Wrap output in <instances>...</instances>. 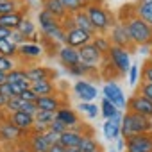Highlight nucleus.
I'll use <instances>...</instances> for the list:
<instances>
[{
  "label": "nucleus",
  "instance_id": "obj_5",
  "mask_svg": "<svg viewBox=\"0 0 152 152\" xmlns=\"http://www.w3.org/2000/svg\"><path fill=\"white\" fill-rule=\"evenodd\" d=\"M127 152H152V132L134 134L125 140Z\"/></svg>",
  "mask_w": 152,
  "mask_h": 152
},
{
  "label": "nucleus",
  "instance_id": "obj_13",
  "mask_svg": "<svg viewBox=\"0 0 152 152\" xmlns=\"http://www.w3.org/2000/svg\"><path fill=\"white\" fill-rule=\"evenodd\" d=\"M59 56V61L66 66V68H72L75 64H79L81 63V56H79V48H73L70 45H63L57 52Z\"/></svg>",
  "mask_w": 152,
  "mask_h": 152
},
{
  "label": "nucleus",
  "instance_id": "obj_21",
  "mask_svg": "<svg viewBox=\"0 0 152 152\" xmlns=\"http://www.w3.org/2000/svg\"><path fill=\"white\" fill-rule=\"evenodd\" d=\"M36 104H38V107L43 109V111H54V113H57V111L61 109V102H59V99L54 97V95L39 97V99L36 100Z\"/></svg>",
  "mask_w": 152,
  "mask_h": 152
},
{
  "label": "nucleus",
  "instance_id": "obj_33",
  "mask_svg": "<svg viewBox=\"0 0 152 152\" xmlns=\"http://www.w3.org/2000/svg\"><path fill=\"white\" fill-rule=\"evenodd\" d=\"M79 109H81V113H84L88 118H97L99 113H100V107H97L93 102H81V104H79Z\"/></svg>",
  "mask_w": 152,
  "mask_h": 152
},
{
  "label": "nucleus",
  "instance_id": "obj_20",
  "mask_svg": "<svg viewBox=\"0 0 152 152\" xmlns=\"http://www.w3.org/2000/svg\"><path fill=\"white\" fill-rule=\"evenodd\" d=\"M43 48L36 43H23L18 47V56H22L23 59H38L41 56Z\"/></svg>",
  "mask_w": 152,
  "mask_h": 152
},
{
  "label": "nucleus",
  "instance_id": "obj_25",
  "mask_svg": "<svg viewBox=\"0 0 152 152\" xmlns=\"http://www.w3.org/2000/svg\"><path fill=\"white\" fill-rule=\"evenodd\" d=\"M134 13H136V16H140L152 27V2H138Z\"/></svg>",
  "mask_w": 152,
  "mask_h": 152
},
{
  "label": "nucleus",
  "instance_id": "obj_50",
  "mask_svg": "<svg viewBox=\"0 0 152 152\" xmlns=\"http://www.w3.org/2000/svg\"><path fill=\"white\" fill-rule=\"evenodd\" d=\"M4 83H7V73H4V72H0V86H2Z\"/></svg>",
  "mask_w": 152,
  "mask_h": 152
},
{
  "label": "nucleus",
  "instance_id": "obj_11",
  "mask_svg": "<svg viewBox=\"0 0 152 152\" xmlns=\"http://www.w3.org/2000/svg\"><path fill=\"white\" fill-rule=\"evenodd\" d=\"M122 120H124V113L120 111L116 116H113V118H109V120H106V124H104V136H106V140H109V141H115V140H118L120 136H122Z\"/></svg>",
  "mask_w": 152,
  "mask_h": 152
},
{
  "label": "nucleus",
  "instance_id": "obj_29",
  "mask_svg": "<svg viewBox=\"0 0 152 152\" xmlns=\"http://www.w3.org/2000/svg\"><path fill=\"white\" fill-rule=\"evenodd\" d=\"M64 9L68 11V15H75V13H79V11H84L86 9V2L84 0H61Z\"/></svg>",
  "mask_w": 152,
  "mask_h": 152
},
{
  "label": "nucleus",
  "instance_id": "obj_38",
  "mask_svg": "<svg viewBox=\"0 0 152 152\" xmlns=\"http://www.w3.org/2000/svg\"><path fill=\"white\" fill-rule=\"evenodd\" d=\"M15 68H16V66H15V61H13V57L0 56V72L9 73V72H13Z\"/></svg>",
  "mask_w": 152,
  "mask_h": 152
},
{
  "label": "nucleus",
  "instance_id": "obj_19",
  "mask_svg": "<svg viewBox=\"0 0 152 152\" xmlns=\"http://www.w3.org/2000/svg\"><path fill=\"white\" fill-rule=\"evenodd\" d=\"M23 18H25V16H23V13H20V11L9 13V15H2V16H0V27H6V29H9V31H15V29L20 27V23H22Z\"/></svg>",
  "mask_w": 152,
  "mask_h": 152
},
{
  "label": "nucleus",
  "instance_id": "obj_34",
  "mask_svg": "<svg viewBox=\"0 0 152 152\" xmlns=\"http://www.w3.org/2000/svg\"><path fill=\"white\" fill-rule=\"evenodd\" d=\"M18 31H20L25 38H32V36L36 34V25H34V22H31L29 18H23L22 23H20V27H18Z\"/></svg>",
  "mask_w": 152,
  "mask_h": 152
},
{
  "label": "nucleus",
  "instance_id": "obj_3",
  "mask_svg": "<svg viewBox=\"0 0 152 152\" xmlns=\"http://www.w3.org/2000/svg\"><path fill=\"white\" fill-rule=\"evenodd\" d=\"M86 13H88V16H90V20H91V23H93V27H95V31H97V34H104L106 31H109V29H113V18L109 16V13L102 7V6H99V4H88L86 6Z\"/></svg>",
  "mask_w": 152,
  "mask_h": 152
},
{
  "label": "nucleus",
  "instance_id": "obj_37",
  "mask_svg": "<svg viewBox=\"0 0 152 152\" xmlns=\"http://www.w3.org/2000/svg\"><path fill=\"white\" fill-rule=\"evenodd\" d=\"M36 122H41V124H47L48 127H50V124L56 120V113L54 111H43V109H39L38 113H36Z\"/></svg>",
  "mask_w": 152,
  "mask_h": 152
},
{
  "label": "nucleus",
  "instance_id": "obj_28",
  "mask_svg": "<svg viewBox=\"0 0 152 152\" xmlns=\"http://www.w3.org/2000/svg\"><path fill=\"white\" fill-rule=\"evenodd\" d=\"M22 9V0H0V16Z\"/></svg>",
  "mask_w": 152,
  "mask_h": 152
},
{
  "label": "nucleus",
  "instance_id": "obj_36",
  "mask_svg": "<svg viewBox=\"0 0 152 152\" xmlns=\"http://www.w3.org/2000/svg\"><path fill=\"white\" fill-rule=\"evenodd\" d=\"M68 72H70L72 75H75V77H86L88 73L93 72V68L88 66V64H84V63H79V64H75V66L68 68Z\"/></svg>",
  "mask_w": 152,
  "mask_h": 152
},
{
  "label": "nucleus",
  "instance_id": "obj_17",
  "mask_svg": "<svg viewBox=\"0 0 152 152\" xmlns=\"http://www.w3.org/2000/svg\"><path fill=\"white\" fill-rule=\"evenodd\" d=\"M27 75L32 83H36V81H50L56 73H54V70H50L47 66H32L27 70Z\"/></svg>",
  "mask_w": 152,
  "mask_h": 152
},
{
  "label": "nucleus",
  "instance_id": "obj_39",
  "mask_svg": "<svg viewBox=\"0 0 152 152\" xmlns=\"http://www.w3.org/2000/svg\"><path fill=\"white\" fill-rule=\"evenodd\" d=\"M22 104H23V100H22L20 97H15V99H9V100H7V106H6V109H7V113L11 115V113H16V111H20V109H22Z\"/></svg>",
  "mask_w": 152,
  "mask_h": 152
},
{
  "label": "nucleus",
  "instance_id": "obj_46",
  "mask_svg": "<svg viewBox=\"0 0 152 152\" xmlns=\"http://www.w3.org/2000/svg\"><path fill=\"white\" fill-rule=\"evenodd\" d=\"M20 99H22V100H25V102H36L39 97H38V93H36L32 88H29V90H25V91L20 95Z\"/></svg>",
  "mask_w": 152,
  "mask_h": 152
},
{
  "label": "nucleus",
  "instance_id": "obj_43",
  "mask_svg": "<svg viewBox=\"0 0 152 152\" xmlns=\"http://www.w3.org/2000/svg\"><path fill=\"white\" fill-rule=\"evenodd\" d=\"M9 39L13 41V43H16L18 47L20 45H23V43H27V38L18 31V29H15V31H11V36H9Z\"/></svg>",
  "mask_w": 152,
  "mask_h": 152
},
{
  "label": "nucleus",
  "instance_id": "obj_40",
  "mask_svg": "<svg viewBox=\"0 0 152 152\" xmlns=\"http://www.w3.org/2000/svg\"><path fill=\"white\" fill-rule=\"evenodd\" d=\"M141 79L143 83H152V61L145 63L141 68Z\"/></svg>",
  "mask_w": 152,
  "mask_h": 152
},
{
  "label": "nucleus",
  "instance_id": "obj_32",
  "mask_svg": "<svg viewBox=\"0 0 152 152\" xmlns=\"http://www.w3.org/2000/svg\"><path fill=\"white\" fill-rule=\"evenodd\" d=\"M93 43H95V47H97L104 56L109 52V48H111V45H113V43H111V38H106L104 34H99V36L95 34V36H93Z\"/></svg>",
  "mask_w": 152,
  "mask_h": 152
},
{
  "label": "nucleus",
  "instance_id": "obj_45",
  "mask_svg": "<svg viewBox=\"0 0 152 152\" xmlns=\"http://www.w3.org/2000/svg\"><path fill=\"white\" fill-rule=\"evenodd\" d=\"M43 136H45V140H47L50 145H56V143H59V138H61V134H59V132H56V131H52V129L45 131V132H43Z\"/></svg>",
  "mask_w": 152,
  "mask_h": 152
},
{
  "label": "nucleus",
  "instance_id": "obj_8",
  "mask_svg": "<svg viewBox=\"0 0 152 152\" xmlns=\"http://www.w3.org/2000/svg\"><path fill=\"white\" fill-rule=\"evenodd\" d=\"M127 111H134L138 115H143L152 120V100L145 99L143 95H132L127 100Z\"/></svg>",
  "mask_w": 152,
  "mask_h": 152
},
{
  "label": "nucleus",
  "instance_id": "obj_42",
  "mask_svg": "<svg viewBox=\"0 0 152 152\" xmlns=\"http://www.w3.org/2000/svg\"><path fill=\"white\" fill-rule=\"evenodd\" d=\"M0 95H4L6 99H15L16 93H15V90H13V84H11V83H4L2 86H0Z\"/></svg>",
  "mask_w": 152,
  "mask_h": 152
},
{
  "label": "nucleus",
  "instance_id": "obj_4",
  "mask_svg": "<svg viewBox=\"0 0 152 152\" xmlns=\"http://www.w3.org/2000/svg\"><path fill=\"white\" fill-rule=\"evenodd\" d=\"M107 57H109L111 64L116 68V72H118L120 75L129 73V70H131L129 48H125V47H118V45H111V48H109V52H107Z\"/></svg>",
  "mask_w": 152,
  "mask_h": 152
},
{
  "label": "nucleus",
  "instance_id": "obj_26",
  "mask_svg": "<svg viewBox=\"0 0 152 152\" xmlns=\"http://www.w3.org/2000/svg\"><path fill=\"white\" fill-rule=\"evenodd\" d=\"M31 88L38 93V97L52 95V93H54V90H56V86H54V83H52V81H36V83H32V86H31Z\"/></svg>",
  "mask_w": 152,
  "mask_h": 152
},
{
  "label": "nucleus",
  "instance_id": "obj_54",
  "mask_svg": "<svg viewBox=\"0 0 152 152\" xmlns=\"http://www.w3.org/2000/svg\"><path fill=\"white\" fill-rule=\"evenodd\" d=\"M84 2H86V4H93V0H84Z\"/></svg>",
  "mask_w": 152,
  "mask_h": 152
},
{
  "label": "nucleus",
  "instance_id": "obj_1",
  "mask_svg": "<svg viewBox=\"0 0 152 152\" xmlns=\"http://www.w3.org/2000/svg\"><path fill=\"white\" fill-rule=\"evenodd\" d=\"M145 132H152L150 118H147L143 115H138L134 111H127L124 115V120H122V136L129 138V136L145 134Z\"/></svg>",
  "mask_w": 152,
  "mask_h": 152
},
{
  "label": "nucleus",
  "instance_id": "obj_16",
  "mask_svg": "<svg viewBox=\"0 0 152 152\" xmlns=\"http://www.w3.org/2000/svg\"><path fill=\"white\" fill-rule=\"evenodd\" d=\"M41 6H43L45 11L52 13V15H54L56 18H59V20H63V18L68 16V11L64 9V6H63L61 0H41Z\"/></svg>",
  "mask_w": 152,
  "mask_h": 152
},
{
  "label": "nucleus",
  "instance_id": "obj_49",
  "mask_svg": "<svg viewBox=\"0 0 152 152\" xmlns=\"http://www.w3.org/2000/svg\"><path fill=\"white\" fill-rule=\"evenodd\" d=\"M66 150H68L66 147H63L61 143H56V145H52V147H50V150H48V152H66Z\"/></svg>",
  "mask_w": 152,
  "mask_h": 152
},
{
  "label": "nucleus",
  "instance_id": "obj_27",
  "mask_svg": "<svg viewBox=\"0 0 152 152\" xmlns=\"http://www.w3.org/2000/svg\"><path fill=\"white\" fill-rule=\"evenodd\" d=\"M0 56H6V57H16V56H18V45L13 43L9 38L0 39Z\"/></svg>",
  "mask_w": 152,
  "mask_h": 152
},
{
  "label": "nucleus",
  "instance_id": "obj_7",
  "mask_svg": "<svg viewBox=\"0 0 152 152\" xmlns=\"http://www.w3.org/2000/svg\"><path fill=\"white\" fill-rule=\"evenodd\" d=\"M102 95H104V99H107L109 102H113V104H115L118 109H124V107H127L125 95H124L122 88H120L116 83H113V81L106 83V84H104V88H102Z\"/></svg>",
  "mask_w": 152,
  "mask_h": 152
},
{
  "label": "nucleus",
  "instance_id": "obj_24",
  "mask_svg": "<svg viewBox=\"0 0 152 152\" xmlns=\"http://www.w3.org/2000/svg\"><path fill=\"white\" fill-rule=\"evenodd\" d=\"M50 147H52V145L45 140L43 134L34 132V134L31 136V150H32V152H48Z\"/></svg>",
  "mask_w": 152,
  "mask_h": 152
},
{
  "label": "nucleus",
  "instance_id": "obj_22",
  "mask_svg": "<svg viewBox=\"0 0 152 152\" xmlns=\"http://www.w3.org/2000/svg\"><path fill=\"white\" fill-rule=\"evenodd\" d=\"M73 20H75V25H77L79 29L88 31V32H91V34H97V31H95V27H93V23H91V20H90L86 9L75 13V15H73Z\"/></svg>",
  "mask_w": 152,
  "mask_h": 152
},
{
  "label": "nucleus",
  "instance_id": "obj_55",
  "mask_svg": "<svg viewBox=\"0 0 152 152\" xmlns=\"http://www.w3.org/2000/svg\"><path fill=\"white\" fill-rule=\"evenodd\" d=\"M138 2H152V0H138Z\"/></svg>",
  "mask_w": 152,
  "mask_h": 152
},
{
  "label": "nucleus",
  "instance_id": "obj_35",
  "mask_svg": "<svg viewBox=\"0 0 152 152\" xmlns=\"http://www.w3.org/2000/svg\"><path fill=\"white\" fill-rule=\"evenodd\" d=\"M79 148H81V152H99V143L91 136H83Z\"/></svg>",
  "mask_w": 152,
  "mask_h": 152
},
{
  "label": "nucleus",
  "instance_id": "obj_2",
  "mask_svg": "<svg viewBox=\"0 0 152 152\" xmlns=\"http://www.w3.org/2000/svg\"><path fill=\"white\" fill-rule=\"evenodd\" d=\"M127 27H129V34H131V39L136 47H141V45H152V27L141 20L140 16H131L125 20Z\"/></svg>",
  "mask_w": 152,
  "mask_h": 152
},
{
  "label": "nucleus",
  "instance_id": "obj_48",
  "mask_svg": "<svg viewBox=\"0 0 152 152\" xmlns=\"http://www.w3.org/2000/svg\"><path fill=\"white\" fill-rule=\"evenodd\" d=\"M138 64H131V70H129V84L131 86H136L138 83Z\"/></svg>",
  "mask_w": 152,
  "mask_h": 152
},
{
  "label": "nucleus",
  "instance_id": "obj_51",
  "mask_svg": "<svg viewBox=\"0 0 152 152\" xmlns=\"http://www.w3.org/2000/svg\"><path fill=\"white\" fill-rule=\"evenodd\" d=\"M7 100H9V99H6L4 95H0V107H6V106H7Z\"/></svg>",
  "mask_w": 152,
  "mask_h": 152
},
{
  "label": "nucleus",
  "instance_id": "obj_10",
  "mask_svg": "<svg viewBox=\"0 0 152 152\" xmlns=\"http://www.w3.org/2000/svg\"><path fill=\"white\" fill-rule=\"evenodd\" d=\"M93 36L95 34H91L88 31H83L79 27H75V29H72V31L66 32V45H70L73 48H81V47L91 43L93 41Z\"/></svg>",
  "mask_w": 152,
  "mask_h": 152
},
{
  "label": "nucleus",
  "instance_id": "obj_6",
  "mask_svg": "<svg viewBox=\"0 0 152 152\" xmlns=\"http://www.w3.org/2000/svg\"><path fill=\"white\" fill-rule=\"evenodd\" d=\"M111 43L113 45H118V47H125V48H131L134 47L132 39H131V34H129V27L125 22H116L111 29Z\"/></svg>",
  "mask_w": 152,
  "mask_h": 152
},
{
  "label": "nucleus",
  "instance_id": "obj_12",
  "mask_svg": "<svg viewBox=\"0 0 152 152\" xmlns=\"http://www.w3.org/2000/svg\"><path fill=\"white\" fill-rule=\"evenodd\" d=\"M73 91L81 99V102H93L99 97V91L93 84H90L88 81H77L73 86Z\"/></svg>",
  "mask_w": 152,
  "mask_h": 152
},
{
  "label": "nucleus",
  "instance_id": "obj_23",
  "mask_svg": "<svg viewBox=\"0 0 152 152\" xmlns=\"http://www.w3.org/2000/svg\"><path fill=\"white\" fill-rule=\"evenodd\" d=\"M56 116H57L61 122H64V124L68 125V129H72V127H75V125L79 124L77 113H75L73 109H70V107H61V109L56 113Z\"/></svg>",
  "mask_w": 152,
  "mask_h": 152
},
{
  "label": "nucleus",
  "instance_id": "obj_41",
  "mask_svg": "<svg viewBox=\"0 0 152 152\" xmlns=\"http://www.w3.org/2000/svg\"><path fill=\"white\" fill-rule=\"evenodd\" d=\"M20 111H23V113H27V115L36 116V113L39 111V107H38V104H36V102H25V100H23V104H22V109H20Z\"/></svg>",
  "mask_w": 152,
  "mask_h": 152
},
{
  "label": "nucleus",
  "instance_id": "obj_9",
  "mask_svg": "<svg viewBox=\"0 0 152 152\" xmlns=\"http://www.w3.org/2000/svg\"><path fill=\"white\" fill-rule=\"evenodd\" d=\"M79 56H81V63H84V64H88V66H91V68H97V66L100 64L104 54H102V52L95 47V43L91 41V43H88V45H84V47L79 48Z\"/></svg>",
  "mask_w": 152,
  "mask_h": 152
},
{
  "label": "nucleus",
  "instance_id": "obj_52",
  "mask_svg": "<svg viewBox=\"0 0 152 152\" xmlns=\"http://www.w3.org/2000/svg\"><path fill=\"white\" fill-rule=\"evenodd\" d=\"M13 152H29V150H27V148H15Z\"/></svg>",
  "mask_w": 152,
  "mask_h": 152
},
{
  "label": "nucleus",
  "instance_id": "obj_31",
  "mask_svg": "<svg viewBox=\"0 0 152 152\" xmlns=\"http://www.w3.org/2000/svg\"><path fill=\"white\" fill-rule=\"evenodd\" d=\"M22 81H31L25 68H15L13 72L7 73V83L15 84V83H22Z\"/></svg>",
  "mask_w": 152,
  "mask_h": 152
},
{
  "label": "nucleus",
  "instance_id": "obj_30",
  "mask_svg": "<svg viewBox=\"0 0 152 152\" xmlns=\"http://www.w3.org/2000/svg\"><path fill=\"white\" fill-rule=\"evenodd\" d=\"M120 111H122V109H118L113 102H109L107 99H102V104H100V113L106 116V120H109V118L116 116Z\"/></svg>",
  "mask_w": 152,
  "mask_h": 152
},
{
  "label": "nucleus",
  "instance_id": "obj_14",
  "mask_svg": "<svg viewBox=\"0 0 152 152\" xmlns=\"http://www.w3.org/2000/svg\"><path fill=\"white\" fill-rule=\"evenodd\" d=\"M9 122H13L18 129H22L23 132H27V131H32V127L36 124V118L32 115L23 113V111H16V113L9 115Z\"/></svg>",
  "mask_w": 152,
  "mask_h": 152
},
{
  "label": "nucleus",
  "instance_id": "obj_18",
  "mask_svg": "<svg viewBox=\"0 0 152 152\" xmlns=\"http://www.w3.org/2000/svg\"><path fill=\"white\" fill-rule=\"evenodd\" d=\"M23 134V131L22 129H18L13 122H4L2 125H0V138H2L4 141H13V140H16V138H20Z\"/></svg>",
  "mask_w": 152,
  "mask_h": 152
},
{
  "label": "nucleus",
  "instance_id": "obj_47",
  "mask_svg": "<svg viewBox=\"0 0 152 152\" xmlns=\"http://www.w3.org/2000/svg\"><path fill=\"white\" fill-rule=\"evenodd\" d=\"M138 93L143 95L145 99L152 100V83H143V84L140 86V91H138Z\"/></svg>",
  "mask_w": 152,
  "mask_h": 152
},
{
  "label": "nucleus",
  "instance_id": "obj_57",
  "mask_svg": "<svg viewBox=\"0 0 152 152\" xmlns=\"http://www.w3.org/2000/svg\"><path fill=\"white\" fill-rule=\"evenodd\" d=\"M99 152H100V150H99Z\"/></svg>",
  "mask_w": 152,
  "mask_h": 152
},
{
  "label": "nucleus",
  "instance_id": "obj_44",
  "mask_svg": "<svg viewBox=\"0 0 152 152\" xmlns=\"http://www.w3.org/2000/svg\"><path fill=\"white\" fill-rule=\"evenodd\" d=\"M50 129H52V131H56V132H59V134H63V132H66V131H68V125H66L64 122H61V120L56 116V120L50 124Z\"/></svg>",
  "mask_w": 152,
  "mask_h": 152
},
{
  "label": "nucleus",
  "instance_id": "obj_15",
  "mask_svg": "<svg viewBox=\"0 0 152 152\" xmlns=\"http://www.w3.org/2000/svg\"><path fill=\"white\" fill-rule=\"evenodd\" d=\"M83 136H84L83 132H77V131L68 129L66 132L61 134L59 143H61L63 147H66V148H79V145H81V141H83Z\"/></svg>",
  "mask_w": 152,
  "mask_h": 152
},
{
  "label": "nucleus",
  "instance_id": "obj_53",
  "mask_svg": "<svg viewBox=\"0 0 152 152\" xmlns=\"http://www.w3.org/2000/svg\"><path fill=\"white\" fill-rule=\"evenodd\" d=\"M66 152H81V148H68Z\"/></svg>",
  "mask_w": 152,
  "mask_h": 152
},
{
  "label": "nucleus",
  "instance_id": "obj_56",
  "mask_svg": "<svg viewBox=\"0 0 152 152\" xmlns=\"http://www.w3.org/2000/svg\"><path fill=\"white\" fill-rule=\"evenodd\" d=\"M150 61H152V48H150Z\"/></svg>",
  "mask_w": 152,
  "mask_h": 152
}]
</instances>
